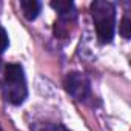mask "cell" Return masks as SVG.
<instances>
[{
    "instance_id": "9",
    "label": "cell",
    "mask_w": 131,
    "mask_h": 131,
    "mask_svg": "<svg viewBox=\"0 0 131 131\" xmlns=\"http://www.w3.org/2000/svg\"><path fill=\"white\" fill-rule=\"evenodd\" d=\"M0 131H3V129H2V126H0Z\"/></svg>"
},
{
    "instance_id": "6",
    "label": "cell",
    "mask_w": 131,
    "mask_h": 131,
    "mask_svg": "<svg viewBox=\"0 0 131 131\" xmlns=\"http://www.w3.org/2000/svg\"><path fill=\"white\" fill-rule=\"evenodd\" d=\"M31 131H68V129L56 123H34L31 126Z\"/></svg>"
},
{
    "instance_id": "3",
    "label": "cell",
    "mask_w": 131,
    "mask_h": 131,
    "mask_svg": "<svg viewBox=\"0 0 131 131\" xmlns=\"http://www.w3.org/2000/svg\"><path fill=\"white\" fill-rule=\"evenodd\" d=\"M65 90L76 100H85L90 94V80L82 73H70L65 77Z\"/></svg>"
},
{
    "instance_id": "1",
    "label": "cell",
    "mask_w": 131,
    "mask_h": 131,
    "mask_svg": "<svg viewBox=\"0 0 131 131\" xmlns=\"http://www.w3.org/2000/svg\"><path fill=\"white\" fill-rule=\"evenodd\" d=\"M91 16L96 23V32L102 43H110L116 31V8L111 2L96 0L91 3Z\"/></svg>"
},
{
    "instance_id": "5",
    "label": "cell",
    "mask_w": 131,
    "mask_h": 131,
    "mask_svg": "<svg viewBox=\"0 0 131 131\" xmlns=\"http://www.w3.org/2000/svg\"><path fill=\"white\" fill-rule=\"evenodd\" d=\"M20 6H22V11H23V16L28 19V20H34L40 9H42V3L37 2V0H22L20 2Z\"/></svg>"
},
{
    "instance_id": "8",
    "label": "cell",
    "mask_w": 131,
    "mask_h": 131,
    "mask_svg": "<svg viewBox=\"0 0 131 131\" xmlns=\"http://www.w3.org/2000/svg\"><path fill=\"white\" fill-rule=\"evenodd\" d=\"M9 45V39H8V32L5 31V28L0 26V54H2Z\"/></svg>"
},
{
    "instance_id": "2",
    "label": "cell",
    "mask_w": 131,
    "mask_h": 131,
    "mask_svg": "<svg viewBox=\"0 0 131 131\" xmlns=\"http://www.w3.org/2000/svg\"><path fill=\"white\" fill-rule=\"evenodd\" d=\"M3 96L13 105H20L28 96L26 80L23 68L19 63H9L5 68V82H3Z\"/></svg>"
},
{
    "instance_id": "7",
    "label": "cell",
    "mask_w": 131,
    "mask_h": 131,
    "mask_svg": "<svg viewBox=\"0 0 131 131\" xmlns=\"http://www.w3.org/2000/svg\"><path fill=\"white\" fill-rule=\"evenodd\" d=\"M119 32L123 39H129L131 36V20H129V16L125 14L120 20V25H119Z\"/></svg>"
},
{
    "instance_id": "4",
    "label": "cell",
    "mask_w": 131,
    "mask_h": 131,
    "mask_svg": "<svg viewBox=\"0 0 131 131\" xmlns=\"http://www.w3.org/2000/svg\"><path fill=\"white\" fill-rule=\"evenodd\" d=\"M51 8L59 13L62 22H73L77 17L76 6L71 0H57V2L54 0V2H51Z\"/></svg>"
}]
</instances>
